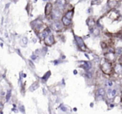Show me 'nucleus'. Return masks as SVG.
Masks as SVG:
<instances>
[{"instance_id":"7ed1b4c3","label":"nucleus","mask_w":122,"mask_h":114,"mask_svg":"<svg viewBox=\"0 0 122 114\" xmlns=\"http://www.w3.org/2000/svg\"><path fill=\"white\" fill-rule=\"evenodd\" d=\"M75 42H76V44H77V46L80 48V50H82V51H88L89 50L86 44H85V41H84V39H82L81 37L75 36Z\"/></svg>"},{"instance_id":"0eeeda50","label":"nucleus","mask_w":122,"mask_h":114,"mask_svg":"<svg viewBox=\"0 0 122 114\" xmlns=\"http://www.w3.org/2000/svg\"><path fill=\"white\" fill-rule=\"evenodd\" d=\"M106 95L108 98L113 99L117 96V89L116 88H112V87H108L106 91Z\"/></svg>"},{"instance_id":"dca6fc26","label":"nucleus","mask_w":122,"mask_h":114,"mask_svg":"<svg viewBox=\"0 0 122 114\" xmlns=\"http://www.w3.org/2000/svg\"><path fill=\"white\" fill-rule=\"evenodd\" d=\"M50 33H51L50 29H49V28H45V29H43L42 32H41V38L44 39V38H45L46 36L48 35V34H50Z\"/></svg>"},{"instance_id":"a878e982","label":"nucleus","mask_w":122,"mask_h":114,"mask_svg":"<svg viewBox=\"0 0 122 114\" xmlns=\"http://www.w3.org/2000/svg\"><path fill=\"white\" fill-rule=\"evenodd\" d=\"M121 97H122V90H121Z\"/></svg>"},{"instance_id":"b1692460","label":"nucleus","mask_w":122,"mask_h":114,"mask_svg":"<svg viewBox=\"0 0 122 114\" xmlns=\"http://www.w3.org/2000/svg\"><path fill=\"white\" fill-rule=\"evenodd\" d=\"M3 106H4V105H3V103H2V102H0V108H2Z\"/></svg>"},{"instance_id":"6ab92c4d","label":"nucleus","mask_w":122,"mask_h":114,"mask_svg":"<svg viewBox=\"0 0 122 114\" xmlns=\"http://www.w3.org/2000/svg\"><path fill=\"white\" fill-rule=\"evenodd\" d=\"M102 0H92L91 2V4L94 5V4H96V5H99L100 4H101Z\"/></svg>"},{"instance_id":"2eb2a0df","label":"nucleus","mask_w":122,"mask_h":114,"mask_svg":"<svg viewBox=\"0 0 122 114\" xmlns=\"http://www.w3.org/2000/svg\"><path fill=\"white\" fill-rule=\"evenodd\" d=\"M74 14H75V9H74V8H72L70 10H68L66 13H65V16L68 18V19H73V17H74Z\"/></svg>"},{"instance_id":"f8f14e48","label":"nucleus","mask_w":122,"mask_h":114,"mask_svg":"<svg viewBox=\"0 0 122 114\" xmlns=\"http://www.w3.org/2000/svg\"><path fill=\"white\" fill-rule=\"evenodd\" d=\"M114 73L119 74V75H121L122 74V65L119 62L115 65V66L114 67Z\"/></svg>"},{"instance_id":"412c9836","label":"nucleus","mask_w":122,"mask_h":114,"mask_svg":"<svg viewBox=\"0 0 122 114\" xmlns=\"http://www.w3.org/2000/svg\"><path fill=\"white\" fill-rule=\"evenodd\" d=\"M106 86L108 87H112V86H113V81H106Z\"/></svg>"},{"instance_id":"aec40b11","label":"nucleus","mask_w":122,"mask_h":114,"mask_svg":"<svg viewBox=\"0 0 122 114\" xmlns=\"http://www.w3.org/2000/svg\"><path fill=\"white\" fill-rule=\"evenodd\" d=\"M85 75H86L87 78H89V79H91L92 76H92V73L89 71H87V72H86V74H85Z\"/></svg>"},{"instance_id":"20e7f679","label":"nucleus","mask_w":122,"mask_h":114,"mask_svg":"<svg viewBox=\"0 0 122 114\" xmlns=\"http://www.w3.org/2000/svg\"><path fill=\"white\" fill-rule=\"evenodd\" d=\"M44 43L46 46H52L55 44V39H54V36L52 34H49L46 36L44 39Z\"/></svg>"},{"instance_id":"f257e3e1","label":"nucleus","mask_w":122,"mask_h":114,"mask_svg":"<svg viewBox=\"0 0 122 114\" xmlns=\"http://www.w3.org/2000/svg\"><path fill=\"white\" fill-rule=\"evenodd\" d=\"M100 70L105 75L111 76L114 74V66L112 62L107 60L106 59H103L100 61Z\"/></svg>"},{"instance_id":"5701e85b","label":"nucleus","mask_w":122,"mask_h":114,"mask_svg":"<svg viewBox=\"0 0 122 114\" xmlns=\"http://www.w3.org/2000/svg\"><path fill=\"white\" fill-rule=\"evenodd\" d=\"M120 63L122 65V55H120Z\"/></svg>"},{"instance_id":"9d476101","label":"nucleus","mask_w":122,"mask_h":114,"mask_svg":"<svg viewBox=\"0 0 122 114\" xmlns=\"http://www.w3.org/2000/svg\"><path fill=\"white\" fill-rule=\"evenodd\" d=\"M61 21L63 23L64 26H66V27H69V26H70L72 24V19H68V18L65 17V15L61 17Z\"/></svg>"},{"instance_id":"39448f33","label":"nucleus","mask_w":122,"mask_h":114,"mask_svg":"<svg viewBox=\"0 0 122 114\" xmlns=\"http://www.w3.org/2000/svg\"><path fill=\"white\" fill-rule=\"evenodd\" d=\"M31 25H32V28L34 29V31L35 32H39V31L40 30H43L44 29V28H43V26H44V23L41 22V21L39 20H34L33 21L32 23H31Z\"/></svg>"},{"instance_id":"1a4fd4ad","label":"nucleus","mask_w":122,"mask_h":114,"mask_svg":"<svg viewBox=\"0 0 122 114\" xmlns=\"http://www.w3.org/2000/svg\"><path fill=\"white\" fill-rule=\"evenodd\" d=\"M105 59H106L107 60L112 62L113 63L114 61H115V54L114 52H108L105 54Z\"/></svg>"},{"instance_id":"9b49d317","label":"nucleus","mask_w":122,"mask_h":114,"mask_svg":"<svg viewBox=\"0 0 122 114\" xmlns=\"http://www.w3.org/2000/svg\"><path fill=\"white\" fill-rule=\"evenodd\" d=\"M118 5H119V2L116 1V0H109L108 1V6L110 9H116Z\"/></svg>"},{"instance_id":"4be33fe9","label":"nucleus","mask_w":122,"mask_h":114,"mask_svg":"<svg viewBox=\"0 0 122 114\" xmlns=\"http://www.w3.org/2000/svg\"><path fill=\"white\" fill-rule=\"evenodd\" d=\"M10 97H11V91H9V92H8V94H7V97H6V100L9 101V98H10Z\"/></svg>"},{"instance_id":"ddd939ff","label":"nucleus","mask_w":122,"mask_h":114,"mask_svg":"<svg viewBox=\"0 0 122 114\" xmlns=\"http://www.w3.org/2000/svg\"><path fill=\"white\" fill-rule=\"evenodd\" d=\"M115 45V49L117 48H122V38H116L115 39V41L113 42Z\"/></svg>"},{"instance_id":"f03ea898","label":"nucleus","mask_w":122,"mask_h":114,"mask_svg":"<svg viewBox=\"0 0 122 114\" xmlns=\"http://www.w3.org/2000/svg\"><path fill=\"white\" fill-rule=\"evenodd\" d=\"M64 28H65V26H64L61 19H54L50 24V29L55 32H60L63 30Z\"/></svg>"},{"instance_id":"393cba45","label":"nucleus","mask_w":122,"mask_h":114,"mask_svg":"<svg viewBox=\"0 0 122 114\" xmlns=\"http://www.w3.org/2000/svg\"><path fill=\"white\" fill-rule=\"evenodd\" d=\"M74 74H75V75H76V74H77V71H74Z\"/></svg>"},{"instance_id":"423d86ee","label":"nucleus","mask_w":122,"mask_h":114,"mask_svg":"<svg viewBox=\"0 0 122 114\" xmlns=\"http://www.w3.org/2000/svg\"><path fill=\"white\" fill-rule=\"evenodd\" d=\"M53 4H51L50 2H48L45 5V9H44V14H45L46 18L48 19H51V13H52V10H53Z\"/></svg>"},{"instance_id":"4468645a","label":"nucleus","mask_w":122,"mask_h":114,"mask_svg":"<svg viewBox=\"0 0 122 114\" xmlns=\"http://www.w3.org/2000/svg\"><path fill=\"white\" fill-rule=\"evenodd\" d=\"M87 24H88V26L90 28H93V27H95V24H96V21L95 20L94 18L90 17L87 19Z\"/></svg>"},{"instance_id":"6e6552de","label":"nucleus","mask_w":122,"mask_h":114,"mask_svg":"<svg viewBox=\"0 0 122 114\" xmlns=\"http://www.w3.org/2000/svg\"><path fill=\"white\" fill-rule=\"evenodd\" d=\"M67 4V1L66 0H57L55 2V5L56 8L59 9H60L61 11H63L65 9V6Z\"/></svg>"},{"instance_id":"f3484780","label":"nucleus","mask_w":122,"mask_h":114,"mask_svg":"<svg viewBox=\"0 0 122 114\" xmlns=\"http://www.w3.org/2000/svg\"><path fill=\"white\" fill-rule=\"evenodd\" d=\"M97 94H98V96H100V97H105V96L106 95V91H105V88H103V87H100V88H99L98 91H97Z\"/></svg>"},{"instance_id":"a211bd4d","label":"nucleus","mask_w":122,"mask_h":114,"mask_svg":"<svg viewBox=\"0 0 122 114\" xmlns=\"http://www.w3.org/2000/svg\"><path fill=\"white\" fill-rule=\"evenodd\" d=\"M50 74H51L50 71H48L47 73H46L45 75H44V76L42 77V80L44 81H46L48 80V78H49V77L50 76Z\"/></svg>"}]
</instances>
